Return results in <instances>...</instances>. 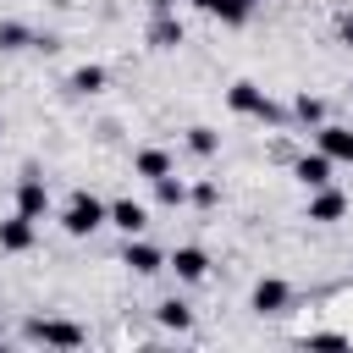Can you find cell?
Returning a JSON list of instances; mask_svg holds the SVG:
<instances>
[{"label":"cell","mask_w":353,"mask_h":353,"mask_svg":"<svg viewBox=\"0 0 353 353\" xmlns=\"http://www.w3.org/2000/svg\"><path fill=\"white\" fill-rule=\"evenodd\" d=\"M110 221V204H99L88 188H77L72 199H66V210H61V226H66V237H88L94 226H105Z\"/></svg>","instance_id":"cell-1"},{"label":"cell","mask_w":353,"mask_h":353,"mask_svg":"<svg viewBox=\"0 0 353 353\" xmlns=\"http://www.w3.org/2000/svg\"><path fill=\"white\" fill-rule=\"evenodd\" d=\"M226 105H232L237 116H259V121H281V110L270 105V94H265L259 83H232V88H226Z\"/></svg>","instance_id":"cell-2"},{"label":"cell","mask_w":353,"mask_h":353,"mask_svg":"<svg viewBox=\"0 0 353 353\" xmlns=\"http://www.w3.org/2000/svg\"><path fill=\"white\" fill-rule=\"evenodd\" d=\"M17 210H22V215H33V221H44V215H50V188H44V176H39L33 165H28V171H22V182H17Z\"/></svg>","instance_id":"cell-3"},{"label":"cell","mask_w":353,"mask_h":353,"mask_svg":"<svg viewBox=\"0 0 353 353\" xmlns=\"http://www.w3.org/2000/svg\"><path fill=\"white\" fill-rule=\"evenodd\" d=\"M28 336L44 347H83V325L72 320H28Z\"/></svg>","instance_id":"cell-4"},{"label":"cell","mask_w":353,"mask_h":353,"mask_svg":"<svg viewBox=\"0 0 353 353\" xmlns=\"http://www.w3.org/2000/svg\"><path fill=\"white\" fill-rule=\"evenodd\" d=\"M33 237H39V221H33V215H22V210H17V215H6V221H0V254H28V248H33Z\"/></svg>","instance_id":"cell-5"},{"label":"cell","mask_w":353,"mask_h":353,"mask_svg":"<svg viewBox=\"0 0 353 353\" xmlns=\"http://www.w3.org/2000/svg\"><path fill=\"white\" fill-rule=\"evenodd\" d=\"M314 149H325L336 165H353V127H336V121H320L314 127Z\"/></svg>","instance_id":"cell-6"},{"label":"cell","mask_w":353,"mask_h":353,"mask_svg":"<svg viewBox=\"0 0 353 353\" xmlns=\"http://www.w3.org/2000/svg\"><path fill=\"white\" fill-rule=\"evenodd\" d=\"M331 171H336V160H331L325 149H314V154H298V160H292V176H298L309 193H314V188H325V182H331Z\"/></svg>","instance_id":"cell-7"},{"label":"cell","mask_w":353,"mask_h":353,"mask_svg":"<svg viewBox=\"0 0 353 353\" xmlns=\"http://www.w3.org/2000/svg\"><path fill=\"white\" fill-rule=\"evenodd\" d=\"M254 314H281L287 303H292V287L281 281V276H265V281H254Z\"/></svg>","instance_id":"cell-8"},{"label":"cell","mask_w":353,"mask_h":353,"mask_svg":"<svg viewBox=\"0 0 353 353\" xmlns=\"http://www.w3.org/2000/svg\"><path fill=\"white\" fill-rule=\"evenodd\" d=\"M342 215H347V193H336L331 182L309 193V221H320V226H331V221H342Z\"/></svg>","instance_id":"cell-9"},{"label":"cell","mask_w":353,"mask_h":353,"mask_svg":"<svg viewBox=\"0 0 353 353\" xmlns=\"http://www.w3.org/2000/svg\"><path fill=\"white\" fill-rule=\"evenodd\" d=\"M121 265H127L132 276H154V270L165 265V254H160L154 243H143V237H127V248H121Z\"/></svg>","instance_id":"cell-10"},{"label":"cell","mask_w":353,"mask_h":353,"mask_svg":"<svg viewBox=\"0 0 353 353\" xmlns=\"http://www.w3.org/2000/svg\"><path fill=\"white\" fill-rule=\"evenodd\" d=\"M165 265L176 270V281H204V276H210V254H204V248H193V243H182Z\"/></svg>","instance_id":"cell-11"},{"label":"cell","mask_w":353,"mask_h":353,"mask_svg":"<svg viewBox=\"0 0 353 353\" xmlns=\"http://www.w3.org/2000/svg\"><path fill=\"white\" fill-rule=\"evenodd\" d=\"M110 226L127 232V237H138V232L149 226V210H143L138 199H116V204H110Z\"/></svg>","instance_id":"cell-12"},{"label":"cell","mask_w":353,"mask_h":353,"mask_svg":"<svg viewBox=\"0 0 353 353\" xmlns=\"http://www.w3.org/2000/svg\"><path fill=\"white\" fill-rule=\"evenodd\" d=\"M199 11H210V17H221L226 28H243L248 17H254V0H193Z\"/></svg>","instance_id":"cell-13"},{"label":"cell","mask_w":353,"mask_h":353,"mask_svg":"<svg viewBox=\"0 0 353 353\" xmlns=\"http://www.w3.org/2000/svg\"><path fill=\"white\" fill-rule=\"evenodd\" d=\"M132 171H138L143 182H160V176L171 171V154H165V149H138V154H132Z\"/></svg>","instance_id":"cell-14"},{"label":"cell","mask_w":353,"mask_h":353,"mask_svg":"<svg viewBox=\"0 0 353 353\" xmlns=\"http://www.w3.org/2000/svg\"><path fill=\"white\" fill-rule=\"evenodd\" d=\"M149 44H154V50H176V44H182V22H176L171 11H160L154 28H149Z\"/></svg>","instance_id":"cell-15"},{"label":"cell","mask_w":353,"mask_h":353,"mask_svg":"<svg viewBox=\"0 0 353 353\" xmlns=\"http://www.w3.org/2000/svg\"><path fill=\"white\" fill-rule=\"evenodd\" d=\"M154 199H160V204H171V210H182V204L193 199V188H188V182H182L176 171H165V176L154 182Z\"/></svg>","instance_id":"cell-16"},{"label":"cell","mask_w":353,"mask_h":353,"mask_svg":"<svg viewBox=\"0 0 353 353\" xmlns=\"http://www.w3.org/2000/svg\"><path fill=\"white\" fill-rule=\"evenodd\" d=\"M154 320H160V325H165V331H176V336H182V331H188V325H193V309H188V303H182V298H165V303H160V309H154Z\"/></svg>","instance_id":"cell-17"},{"label":"cell","mask_w":353,"mask_h":353,"mask_svg":"<svg viewBox=\"0 0 353 353\" xmlns=\"http://www.w3.org/2000/svg\"><path fill=\"white\" fill-rule=\"evenodd\" d=\"M105 83H110V77H105V66H77V72L66 77V88H72V94H99Z\"/></svg>","instance_id":"cell-18"},{"label":"cell","mask_w":353,"mask_h":353,"mask_svg":"<svg viewBox=\"0 0 353 353\" xmlns=\"http://www.w3.org/2000/svg\"><path fill=\"white\" fill-rule=\"evenodd\" d=\"M28 44H39L28 22H0V50H28Z\"/></svg>","instance_id":"cell-19"},{"label":"cell","mask_w":353,"mask_h":353,"mask_svg":"<svg viewBox=\"0 0 353 353\" xmlns=\"http://www.w3.org/2000/svg\"><path fill=\"white\" fill-rule=\"evenodd\" d=\"M292 116H298L303 127H320V121H325V105H320L314 94H298V99H292Z\"/></svg>","instance_id":"cell-20"},{"label":"cell","mask_w":353,"mask_h":353,"mask_svg":"<svg viewBox=\"0 0 353 353\" xmlns=\"http://www.w3.org/2000/svg\"><path fill=\"white\" fill-rule=\"evenodd\" d=\"M188 149L204 160V154H215V149H221V132H215V127H188Z\"/></svg>","instance_id":"cell-21"},{"label":"cell","mask_w":353,"mask_h":353,"mask_svg":"<svg viewBox=\"0 0 353 353\" xmlns=\"http://www.w3.org/2000/svg\"><path fill=\"white\" fill-rule=\"evenodd\" d=\"M193 204H199V210H215V204H221V188H215V182H199V188H193Z\"/></svg>","instance_id":"cell-22"},{"label":"cell","mask_w":353,"mask_h":353,"mask_svg":"<svg viewBox=\"0 0 353 353\" xmlns=\"http://www.w3.org/2000/svg\"><path fill=\"white\" fill-rule=\"evenodd\" d=\"M303 342H309V347H347V336H342V331H309Z\"/></svg>","instance_id":"cell-23"},{"label":"cell","mask_w":353,"mask_h":353,"mask_svg":"<svg viewBox=\"0 0 353 353\" xmlns=\"http://www.w3.org/2000/svg\"><path fill=\"white\" fill-rule=\"evenodd\" d=\"M336 33H342V44H347V50H353V11H347V17H342V22H336Z\"/></svg>","instance_id":"cell-24"},{"label":"cell","mask_w":353,"mask_h":353,"mask_svg":"<svg viewBox=\"0 0 353 353\" xmlns=\"http://www.w3.org/2000/svg\"><path fill=\"white\" fill-rule=\"evenodd\" d=\"M171 6H176V0H154V11H171Z\"/></svg>","instance_id":"cell-25"},{"label":"cell","mask_w":353,"mask_h":353,"mask_svg":"<svg viewBox=\"0 0 353 353\" xmlns=\"http://www.w3.org/2000/svg\"><path fill=\"white\" fill-rule=\"evenodd\" d=\"M0 132H6V121H0Z\"/></svg>","instance_id":"cell-26"}]
</instances>
